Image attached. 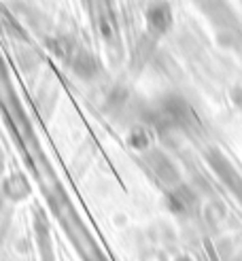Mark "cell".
Masks as SVG:
<instances>
[]
</instances>
